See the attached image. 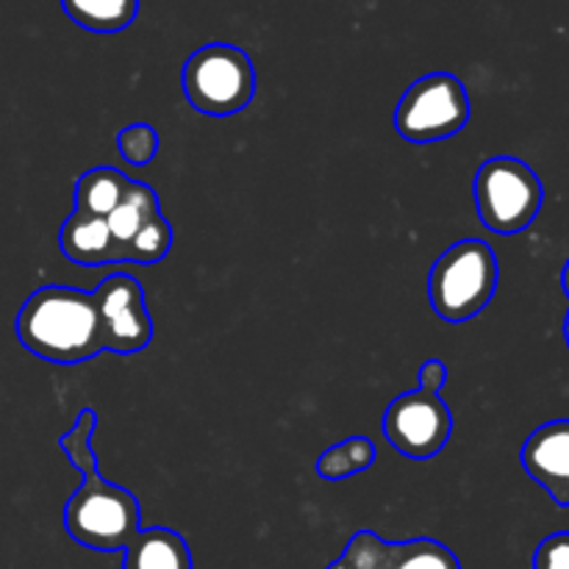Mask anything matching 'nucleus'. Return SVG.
<instances>
[{"label":"nucleus","instance_id":"f257e3e1","mask_svg":"<svg viewBox=\"0 0 569 569\" xmlns=\"http://www.w3.org/2000/svg\"><path fill=\"white\" fill-rule=\"evenodd\" d=\"M94 428L98 415L92 409H81L76 426L59 437V448L81 472V487L64 506V528L81 548L117 553L131 548L142 533V509L133 492L106 481L98 472V456L92 448Z\"/></svg>","mask_w":569,"mask_h":569},{"label":"nucleus","instance_id":"f03ea898","mask_svg":"<svg viewBox=\"0 0 569 569\" xmlns=\"http://www.w3.org/2000/svg\"><path fill=\"white\" fill-rule=\"evenodd\" d=\"M14 331L28 353L50 365H81L106 353L94 295L61 283L28 295Z\"/></svg>","mask_w":569,"mask_h":569},{"label":"nucleus","instance_id":"7ed1b4c3","mask_svg":"<svg viewBox=\"0 0 569 569\" xmlns=\"http://www.w3.org/2000/svg\"><path fill=\"white\" fill-rule=\"evenodd\" d=\"M498 256L483 239L450 244L431 267L428 298L445 322H467L481 315L498 289Z\"/></svg>","mask_w":569,"mask_h":569},{"label":"nucleus","instance_id":"20e7f679","mask_svg":"<svg viewBox=\"0 0 569 569\" xmlns=\"http://www.w3.org/2000/svg\"><path fill=\"white\" fill-rule=\"evenodd\" d=\"M189 106L206 117H231L256 98V67L237 44H203L187 59L181 72Z\"/></svg>","mask_w":569,"mask_h":569},{"label":"nucleus","instance_id":"39448f33","mask_svg":"<svg viewBox=\"0 0 569 569\" xmlns=\"http://www.w3.org/2000/svg\"><path fill=\"white\" fill-rule=\"evenodd\" d=\"M472 192L478 220L503 237L533 226L545 203V187L533 167L515 156H495L483 161L476 172Z\"/></svg>","mask_w":569,"mask_h":569},{"label":"nucleus","instance_id":"423d86ee","mask_svg":"<svg viewBox=\"0 0 569 569\" xmlns=\"http://www.w3.org/2000/svg\"><path fill=\"white\" fill-rule=\"evenodd\" d=\"M470 122V94L461 78L431 72L411 83L395 109V131L411 144L456 137Z\"/></svg>","mask_w":569,"mask_h":569},{"label":"nucleus","instance_id":"0eeeda50","mask_svg":"<svg viewBox=\"0 0 569 569\" xmlns=\"http://www.w3.org/2000/svg\"><path fill=\"white\" fill-rule=\"evenodd\" d=\"M383 437L406 459L426 461L442 453L453 433V415L437 392L411 389L383 411Z\"/></svg>","mask_w":569,"mask_h":569},{"label":"nucleus","instance_id":"6e6552de","mask_svg":"<svg viewBox=\"0 0 569 569\" xmlns=\"http://www.w3.org/2000/svg\"><path fill=\"white\" fill-rule=\"evenodd\" d=\"M103 350L133 356L153 342V317L144 300L142 283L128 272H111L94 289Z\"/></svg>","mask_w":569,"mask_h":569},{"label":"nucleus","instance_id":"1a4fd4ad","mask_svg":"<svg viewBox=\"0 0 569 569\" xmlns=\"http://www.w3.org/2000/svg\"><path fill=\"white\" fill-rule=\"evenodd\" d=\"M326 569H461V561L437 539L387 542L376 531H356L339 559Z\"/></svg>","mask_w":569,"mask_h":569},{"label":"nucleus","instance_id":"9d476101","mask_svg":"<svg viewBox=\"0 0 569 569\" xmlns=\"http://www.w3.org/2000/svg\"><path fill=\"white\" fill-rule=\"evenodd\" d=\"M522 470L559 506H569V420L539 426L520 450Z\"/></svg>","mask_w":569,"mask_h":569},{"label":"nucleus","instance_id":"9b49d317","mask_svg":"<svg viewBox=\"0 0 569 569\" xmlns=\"http://www.w3.org/2000/svg\"><path fill=\"white\" fill-rule=\"evenodd\" d=\"M109 226L111 239H114V250H117V264H131L133 248H137L139 237L148 231L153 222L164 220L161 214V203H159V192L148 183H139L131 178V187H128L126 198L120 200L111 214L100 217Z\"/></svg>","mask_w":569,"mask_h":569},{"label":"nucleus","instance_id":"f8f14e48","mask_svg":"<svg viewBox=\"0 0 569 569\" xmlns=\"http://www.w3.org/2000/svg\"><path fill=\"white\" fill-rule=\"evenodd\" d=\"M59 248L78 267L117 264L114 239H111L106 220L92 214H81L76 209H72V214L61 226Z\"/></svg>","mask_w":569,"mask_h":569},{"label":"nucleus","instance_id":"ddd939ff","mask_svg":"<svg viewBox=\"0 0 569 569\" xmlns=\"http://www.w3.org/2000/svg\"><path fill=\"white\" fill-rule=\"evenodd\" d=\"M192 550L187 539L164 526L148 528L137 542L122 550V569H192Z\"/></svg>","mask_w":569,"mask_h":569},{"label":"nucleus","instance_id":"4468645a","mask_svg":"<svg viewBox=\"0 0 569 569\" xmlns=\"http://www.w3.org/2000/svg\"><path fill=\"white\" fill-rule=\"evenodd\" d=\"M131 178L117 167H92L76 181V211L106 217L126 198Z\"/></svg>","mask_w":569,"mask_h":569},{"label":"nucleus","instance_id":"2eb2a0df","mask_svg":"<svg viewBox=\"0 0 569 569\" xmlns=\"http://www.w3.org/2000/svg\"><path fill=\"white\" fill-rule=\"evenodd\" d=\"M67 17L92 33L126 31L139 14V0H61Z\"/></svg>","mask_w":569,"mask_h":569},{"label":"nucleus","instance_id":"dca6fc26","mask_svg":"<svg viewBox=\"0 0 569 569\" xmlns=\"http://www.w3.org/2000/svg\"><path fill=\"white\" fill-rule=\"evenodd\" d=\"M376 445L367 437H348L345 442L333 445V448L322 450L317 459V476L322 481H345L350 476L370 470L376 465Z\"/></svg>","mask_w":569,"mask_h":569},{"label":"nucleus","instance_id":"f3484780","mask_svg":"<svg viewBox=\"0 0 569 569\" xmlns=\"http://www.w3.org/2000/svg\"><path fill=\"white\" fill-rule=\"evenodd\" d=\"M117 150L122 159L133 167H144L159 153V131L150 122H133L126 126L117 137Z\"/></svg>","mask_w":569,"mask_h":569},{"label":"nucleus","instance_id":"a211bd4d","mask_svg":"<svg viewBox=\"0 0 569 569\" xmlns=\"http://www.w3.org/2000/svg\"><path fill=\"white\" fill-rule=\"evenodd\" d=\"M533 569H569V531L550 533L533 550Z\"/></svg>","mask_w":569,"mask_h":569},{"label":"nucleus","instance_id":"6ab92c4d","mask_svg":"<svg viewBox=\"0 0 569 569\" xmlns=\"http://www.w3.org/2000/svg\"><path fill=\"white\" fill-rule=\"evenodd\" d=\"M445 383H448V365L439 359H428L426 365L420 367V389L442 395Z\"/></svg>","mask_w":569,"mask_h":569},{"label":"nucleus","instance_id":"aec40b11","mask_svg":"<svg viewBox=\"0 0 569 569\" xmlns=\"http://www.w3.org/2000/svg\"><path fill=\"white\" fill-rule=\"evenodd\" d=\"M561 283H565V292H567V298H569V259H567V264H565V272H561Z\"/></svg>","mask_w":569,"mask_h":569},{"label":"nucleus","instance_id":"412c9836","mask_svg":"<svg viewBox=\"0 0 569 569\" xmlns=\"http://www.w3.org/2000/svg\"><path fill=\"white\" fill-rule=\"evenodd\" d=\"M565 339H567V348H569V311H567V320H565Z\"/></svg>","mask_w":569,"mask_h":569}]
</instances>
